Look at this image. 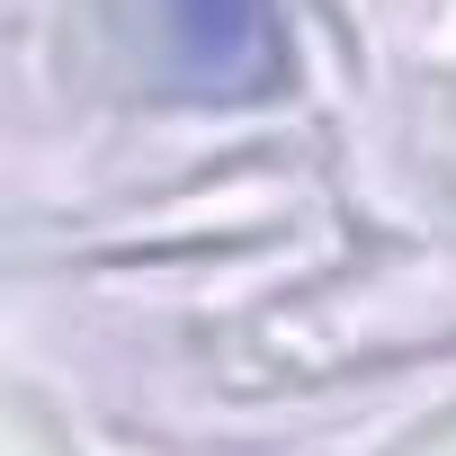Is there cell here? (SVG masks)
<instances>
[{
  "instance_id": "cell-1",
  "label": "cell",
  "mask_w": 456,
  "mask_h": 456,
  "mask_svg": "<svg viewBox=\"0 0 456 456\" xmlns=\"http://www.w3.org/2000/svg\"><path fill=\"white\" fill-rule=\"evenodd\" d=\"M161 10V54L188 90L206 99H251L287 72V28L278 0H152Z\"/></svg>"
}]
</instances>
